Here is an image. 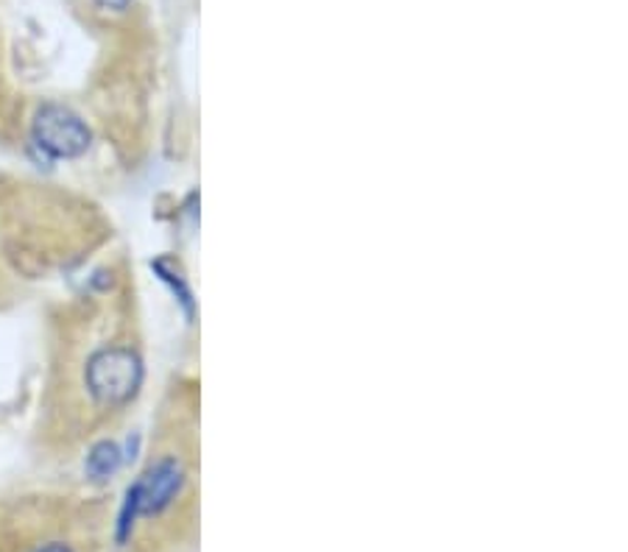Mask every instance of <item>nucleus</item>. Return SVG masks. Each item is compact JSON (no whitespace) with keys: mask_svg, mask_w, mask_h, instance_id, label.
Wrapping results in <instances>:
<instances>
[{"mask_svg":"<svg viewBox=\"0 0 628 552\" xmlns=\"http://www.w3.org/2000/svg\"><path fill=\"white\" fill-rule=\"evenodd\" d=\"M120 463H124V453H120V447L115 444V441L104 438V441H98V444H93V449H90L88 463H84V472H88V478L95 480V483H106V480L118 472Z\"/></svg>","mask_w":628,"mask_h":552,"instance_id":"4","label":"nucleus"},{"mask_svg":"<svg viewBox=\"0 0 628 552\" xmlns=\"http://www.w3.org/2000/svg\"><path fill=\"white\" fill-rule=\"evenodd\" d=\"M187 480H190V474H187L185 455L165 453L156 460H151L143 478L126 491V496H129L131 505H135V521H138L140 516L151 519V516L165 514V510L176 503V496L185 491Z\"/></svg>","mask_w":628,"mask_h":552,"instance_id":"2","label":"nucleus"},{"mask_svg":"<svg viewBox=\"0 0 628 552\" xmlns=\"http://www.w3.org/2000/svg\"><path fill=\"white\" fill-rule=\"evenodd\" d=\"M131 3H135V0H95V7L104 9V12H115V14L126 12Z\"/></svg>","mask_w":628,"mask_h":552,"instance_id":"5","label":"nucleus"},{"mask_svg":"<svg viewBox=\"0 0 628 552\" xmlns=\"http://www.w3.org/2000/svg\"><path fill=\"white\" fill-rule=\"evenodd\" d=\"M146 366L131 343H104L84 363V391L101 410H124L143 388Z\"/></svg>","mask_w":628,"mask_h":552,"instance_id":"1","label":"nucleus"},{"mask_svg":"<svg viewBox=\"0 0 628 552\" xmlns=\"http://www.w3.org/2000/svg\"><path fill=\"white\" fill-rule=\"evenodd\" d=\"M34 145L50 160H75L90 149V129L88 124L59 104H45L32 124Z\"/></svg>","mask_w":628,"mask_h":552,"instance_id":"3","label":"nucleus"},{"mask_svg":"<svg viewBox=\"0 0 628 552\" xmlns=\"http://www.w3.org/2000/svg\"><path fill=\"white\" fill-rule=\"evenodd\" d=\"M32 552H73V547L65 544V541H48V544H39Z\"/></svg>","mask_w":628,"mask_h":552,"instance_id":"6","label":"nucleus"}]
</instances>
